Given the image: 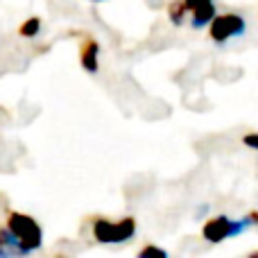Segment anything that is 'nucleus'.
<instances>
[{
	"label": "nucleus",
	"instance_id": "obj_1",
	"mask_svg": "<svg viewBox=\"0 0 258 258\" xmlns=\"http://www.w3.org/2000/svg\"><path fill=\"white\" fill-rule=\"evenodd\" d=\"M254 224H258V213H249L240 220H233V218H229V215H215V218L204 222L202 236L209 242H222V240H227V238L245 233L247 229L254 227Z\"/></svg>",
	"mask_w": 258,
	"mask_h": 258
},
{
	"label": "nucleus",
	"instance_id": "obj_2",
	"mask_svg": "<svg viewBox=\"0 0 258 258\" xmlns=\"http://www.w3.org/2000/svg\"><path fill=\"white\" fill-rule=\"evenodd\" d=\"M134 233H136V220L132 215L122 220H93V238L100 245H122V242L132 240Z\"/></svg>",
	"mask_w": 258,
	"mask_h": 258
},
{
	"label": "nucleus",
	"instance_id": "obj_3",
	"mask_svg": "<svg viewBox=\"0 0 258 258\" xmlns=\"http://www.w3.org/2000/svg\"><path fill=\"white\" fill-rule=\"evenodd\" d=\"M5 224H7V229L21 240V245L25 247L30 254L39 249L41 242H43V231H41L39 222H36L32 215H25V213H21V211H9Z\"/></svg>",
	"mask_w": 258,
	"mask_h": 258
},
{
	"label": "nucleus",
	"instance_id": "obj_4",
	"mask_svg": "<svg viewBox=\"0 0 258 258\" xmlns=\"http://www.w3.org/2000/svg\"><path fill=\"white\" fill-rule=\"evenodd\" d=\"M247 32V21L240 16V14H215L213 21L209 23V36L215 43H227L229 39H236V36H242Z\"/></svg>",
	"mask_w": 258,
	"mask_h": 258
},
{
	"label": "nucleus",
	"instance_id": "obj_5",
	"mask_svg": "<svg viewBox=\"0 0 258 258\" xmlns=\"http://www.w3.org/2000/svg\"><path fill=\"white\" fill-rule=\"evenodd\" d=\"M190 9V25L195 30L206 27L215 16V0H186Z\"/></svg>",
	"mask_w": 258,
	"mask_h": 258
},
{
	"label": "nucleus",
	"instance_id": "obj_6",
	"mask_svg": "<svg viewBox=\"0 0 258 258\" xmlns=\"http://www.w3.org/2000/svg\"><path fill=\"white\" fill-rule=\"evenodd\" d=\"M98 54H100V43L93 39V36H86L84 43H82V50H80V61H82V68L91 75L98 73Z\"/></svg>",
	"mask_w": 258,
	"mask_h": 258
},
{
	"label": "nucleus",
	"instance_id": "obj_7",
	"mask_svg": "<svg viewBox=\"0 0 258 258\" xmlns=\"http://www.w3.org/2000/svg\"><path fill=\"white\" fill-rule=\"evenodd\" d=\"M7 256H30V251L21 245V240L5 224V227H0V258Z\"/></svg>",
	"mask_w": 258,
	"mask_h": 258
},
{
	"label": "nucleus",
	"instance_id": "obj_8",
	"mask_svg": "<svg viewBox=\"0 0 258 258\" xmlns=\"http://www.w3.org/2000/svg\"><path fill=\"white\" fill-rule=\"evenodd\" d=\"M168 16L174 25H183L188 21V16H190V9H188L186 0H172L168 7Z\"/></svg>",
	"mask_w": 258,
	"mask_h": 258
},
{
	"label": "nucleus",
	"instance_id": "obj_9",
	"mask_svg": "<svg viewBox=\"0 0 258 258\" xmlns=\"http://www.w3.org/2000/svg\"><path fill=\"white\" fill-rule=\"evenodd\" d=\"M39 32H41V18H39V16L27 18V21L23 23L21 27H18V34L25 36V39H34Z\"/></svg>",
	"mask_w": 258,
	"mask_h": 258
},
{
	"label": "nucleus",
	"instance_id": "obj_10",
	"mask_svg": "<svg viewBox=\"0 0 258 258\" xmlns=\"http://www.w3.org/2000/svg\"><path fill=\"white\" fill-rule=\"evenodd\" d=\"M150 256L168 258V251H165V249H159V247H154V245H145L141 251H138V258H150Z\"/></svg>",
	"mask_w": 258,
	"mask_h": 258
},
{
	"label": "nucleus",
	"instance_id": "obj_11",
	"mask_svg": "<svg viewBox=\"0 0 258 258\" xmlns=\"http://www.w3.org/2000/svg\"><path fill=\"white\" fill-rule=\"evenodd\" d=\"M242 143H245L247 147H251V150H258V134H247V136L242 138Z\"/></svg>",
	"mask_w": 258,
	"mask_h": 258
},
{
	"label": "nucleus",
	"instance_id": "obj_12",
	"mask_svg": "<svg viewBox=\"0 0 258 258\" xmlns=\"http://www.w3.org/2000/svg\"><path fill=\"white\" fill-rule=\"evenodd\" d=\"M91 3H104V0H91Z\"/></svg>",
	"mask_w": 258,
	"mask_h": 258
}]
</instances>
